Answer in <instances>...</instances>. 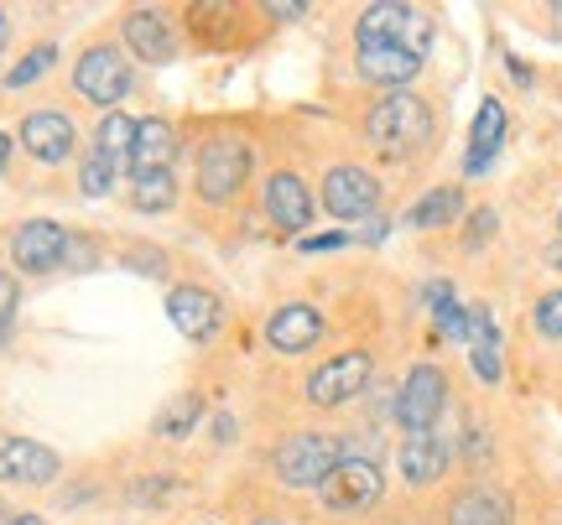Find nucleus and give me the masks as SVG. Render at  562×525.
<instances>
[{
	"mask_svg": "<svg viewBox=\"0 0 562 525\" xmlns=\"http://www.w3.org/2000/svg\"><path fill=\"white\" fill-rule=\"evenodd\" d=\"M364 141L381 151L385 162H406L412 151L432 141V104L417 100L412 89L402 94H381L364 115Z\"/></svg>",
	"mask_w": 562,
	"mask_h": 525,
	"instance_id": "obj_1",
	"label": "nucleus"
},
{
	"mask_svg": "<svg viewBox=\"0 0 562 525\" xmlns=\"http://www.w3.org/2000/svg\"><path fill=\"white\" fill-rule=\"evenodd\" d=\"M339 464L344 437H328V432H297L277 447V479L286 489H323Z\"/></svg>",
	"mask_w": 562,
	"mask_h": 525,
	"instance_id": "obj_2",
	"label": "nucleus"
},
{
	"mask_svg": "<svg viewBox=\"0 0 562 525\" xmlns=\"http://www.w3.org/2000/svg\"><path fill=\"white\" fill-rule=\"evenodd\" d=\"M355 37L360 47H406V53H427V42H432V21L402 5V0H381V5H370L355 26Z\"/></svg>",
	"mask_w": 562,
	"mask_h": 525,
	"instance_id": "obj_3",
	"label": "nucleus"
},
{
	"mask_svg": "<svg viewBox=\"0 0 562 525\" xmlns=\"http://www.w3.org/2000/svg\"><path fill=\"white\" fill-rule=\"evenodd\" d=\"M370 375H375L370 354H364V349H344V354L323 359L318 369L307 375V401H313V406H344V401H355L364 385H370Z\"/></svg>",
	"mask_w": 562,
	"mask_h": 525,
	"instance_id": "obj_4",
	"label": "nucleus"
},
{
	"mask_svg": "<svg viewBox=\"0 0 562 525\" xmlns=\"http://www.w3.org/2000/svg\"><path fill=\"white\" fill-rule=\"evenodd\" d=\"M442 406H448V380H442L438 364H417L406 385L396 390V422L406 426V437L412 432H432L442 416Z\"/></svg>",
	"mask_w": 562,
	"mask_h": 525,
	"instance_id": "obj_5",
	"label": "nucleus"
},
{
	"mask_svg": "<svg viewBox=\"0 0 562 525\" xmlns=\"http://www.w3.org/2000/svg\"><path fill=\"white\" fill-rule=\"evenodd\" d=\"M250 178V146L245 141H209L199 151V193L209 203H229Z\"/></svg>",
	"mask_w": 562,
	"mask_h": 525,
	"instance_id": "obj_6",
	"label": "nucleus"
},
{
	"mask_svg": "<svg viewBox=\"0 0 562 525\" xmlns=\"http://www.w3.org/2000/svg\"><path fill=\"white\" fill-rule=\"evenodd\" d=\"M318 494H323V505H328V510H344V515L370 510L385 494L381 464H375V458H344V464L328 473V484H323Z\"/></svg>",
	"mask_w": 562,
	"mask_h": 525,
	"instance_id": "obj_7",
	"label": "nucleus"
},
{
	"mask_svg": "<svg viewBox=\"0 0 562 525\" xmlns=\"http://www.w3.org/2000/svg\"><path fill=\"white\" fill-rule=\"evenodd\" d=\"M74 83H79L83 100L94 104H121L125 94H131V68H125V58L110 47V42H100V47H89L79 58V68H74Z\"/></svg>",
	"mask_w": 562,
	"mask_h": 525,
	"instance_id": "obj_8",
	"label": "nucleus"
},
{
	"mask_svg": "<svg viewBox=\"0 0 562 525\" xmlns=\"http://www.w3.org/2000/svg\"><path fill=\"white\" fill-rule=\"evenodd\" d=\"M323 208L334 219H370L381 208V182L370 178L364 167H334L323 178Z\"/></svg>",
	"mask_w": 562,
	"mask_h": 525,
	"instance_id": "obj_9",
	"label": "nucleus"
},
{
	"mask_svg": "<svg viewBox=\"0 0 562 525\" xmlns=\"http://www.w3.org/2000/svg\"><path fill=\"white\" fill-rule=\"evenodd\" d=\"M63 250H68V235H63V224H53V219H26L16 235H11V255H16V265L26 276H42V271L63 265Z\"/></svg>",
	"mask_w": 562,
	"mask_h": 525,
	"instance_id": "obj_10",
	"label": "nucleus"
},
{
	"mask_svg": "<svg viewBox=\"0 0 562 525\" xmlns=\"http://www.w3.org/2000/svg\"><path fill=\"white\" fill-rule=\"evenodd\" d=\"M21 146L37 157V162L58 167L74 157V146H79V130H74V121L68 115H58V110H37V115H26L21 121Z\"/></svg>",
	"mask_w": 562,
	"mask_h": 525,
	"instance_id": "obj_11",
	"label": "nucleus"
},
{
	"mask_svg": "<svg viewBox=\"0 0 562 525\" xmlns=\"http://www.w3.org/2000/svg\"><path fill=\"white\" fill-rule=\"evenodd\" d=\"M167 318L178 323L182 339H199V344H209L214 333H220L224 323V307L214 292H203V286H178L172 297H167Z\"/></svg>",
	"mask_w": 562,
	"mask_h": 525,
	"instance_id": "obj_12",
	"label": "nucleus"
},
{
	"mask_svg": "<svg viewBox=\"0 0 562 525\" xmlns=\"http://www.w3.org/2000/svg\"><path fill=\"white\" fill-rule=\"evenodd\" d=\"M58 479V453L32 443V437H11L0 443V484H53Z\"/></svg>",
	"mask_w": 562,
	"mask_h": 525,
	"instance_id": "obj_13",
	"label": "nucleus"
},
{
	"mask_svg": "<svg viewBox=\"0 0 562 525\" xmlns=\"http://www.w3.org/2000/svg\"><path fill=\"white\" fill-rule=\"evenodd\" d=\"M448 458H453V443L438 437V432H412L402 443V479L412 489H432L448 473Z\"/></svg>",
	"mask_w": 562,
	"mask_h": 525,
	"instance_id": "obj_14",
	"label": "nucleus"
},
{
	"mask_svg": "<svg viewBox=\"0 0 562 525\" xmlns=\"http://www.w3.org/2000/svg\"><path fill=\"white\" fill-rule=\"evenodd\" d=\"M266 339H271V349H281V354H302V349H313L323 339V312L307 303L277 307V312L266 318Z\"/></svg>",
	"mask_w": 562,
	"mask_h": 525,
	"instance_id": "obj_15",
	"label": "nucleus"
},
{
	"mask_svg": "<svg viewBox=\"0 0 562 525\" xmlns=\"http://www.w3.org/2000/svg\"><path fill=\"white\" fill-rule=\"evenodd\" d=\"M266 214H271V224H277L281 235H297V229L313 224V193L302 187V178L277 172V178L266 182Z\"/></svg>",
	"mask_w": 562,
	"mask_h": 525,
	"instance_id": "obj_16",
	"label": "nucleus"
},
{
	"mask_svg": "<svg viewBox=\"0 0 562 525\" xmlns=\"http://www.w3.org/2000/svg\"><path fill=\"white\" fill-rule=\"evenodd\" d=\"M417 73H422V58L406 53V47H360V79L381 83L385 94H402Z\"/></svg>",
	"mask_w": 562,
	"mask_h": 525,
	"instance_id": "obj_17",
	"label": "nucleus"
},
{
	"mask_svg": "<svg viewBox=\"0 0 562 525\" xmlns=\"http://www.w3.org/2000/svg\"><path fill=\"white\" fill-rule=\"evenodd\" d=\"M448 525H510V494L495 484H469L448 505Z\"/></svg>",
	"mask_w": 562,
	"mask_h": 525,
	"instance_id": "obj_18",
	"label": "nucleus"
},
{
	"mask_svg": "<svg viewBox=\"0 0 562 525\" xmlns=\"http://www.w3.org/2000/svg\"><path fill=\"white\" fill-rule=\"evenodd\" d=\"M505 104L501 100H484L480 115H474V130H469V162H463V172L469 178H480L484 167L495 162V151L505 146Z\"/></svg>",
	"mask_w": 562,
	"mask_h": 525,
	"instance_id": "obj_19",
	"label": "nucleus"
},
{
	"mask_svg": "<svg viewBox=\"0 0 562 525\" xmlns=\"http://www.w3.org/2000/svg\"><path fill=\"white\" fill-rule=\"evenodd\" d=\"M125 42L140 62H172L178 42H172V26L157 16V11H131L125 16Z\"/></svg>",
	"mask_w": 562,
	"mask_h": 525,
	"instance_id": "obj_20",
	"label": "nucleus"
},
{
	"mask_svg": "<svg viewBox=\"0 0 562 525\" xmlns=\"http://www.w3.org/2000/svg\"><path fill=\"white\" fill-rule=\"evenodd\" d=\"M172 151H178V130H172V121H161V115L136 121V151H131L136 178H140V172H167Z\"/></svg>",
	"mask_w": 562,
	"mask_h": 525,
	"instance_id": "obj_21",
	"label": "nucleus"
},
{
	"mask_svg": "<svg viewBox=\"0 0 562 525\" xmlns=\"http://www.w3.org/2000/svg\"><path fill=\"white\" fill-rule=\"evenodd\" d=\"M131 151H136V121L125 110H110L100 121V136H94V157L121 172V167H131Z\"/></svg>",
	"mask_w": 562,
	"mask_h": 525,
	"instance_id": "obj_22",
	"label": "nucleus"
},
{
	"mask_svg": "<svg viewBox=\"0 0 562 525\" xmlns=\"http://www.w3.org/2000/svg\"><path fill=\"white\" fill-rule=\"evenodd\" d=\"M459 214H463V187H432V193H422L412 203L406 224L412 229H442V224H453Z\"/></svg>",
	"mask_w": 562,
	"mask_h": 525,
	"instance_id": "obj_23",
	"label": "nucleus"
},
{
	"mask_svg": "<svg viewBox=\"0 0 562 525\" xmlns=\"http://www.w3.org/2000/svg\"><path fill=\"white\" fill-rule=\"evenodd\" d=\"M131 203H136L140 214H167V208L178 203V182H172V172H140V178L131 182Z\"/></svg>",
	"mask_w": 562,
	"mask_h": 525,
	"instance_id": "obj_24",
	"label": "nucleus"
},
{
	"mask_svg": "<svg viewBox=\"0 0 562 525\" xmlns=\"http://www.w3.org/2000/svg\"><path fill=\"white\" fill-rule=\"evenodd\" d=\"M199 416H203V401H199V396H178V401H172L157 416V437H188V432L199 426Z\"/></svg>",
	"mask_w": 562,
	"mask_h": 525,
	"instance_id": "obj_25",
	"label": "nucleus"
},
{
	"mask_svg": "<svg viewBox=\"0 0 562 525\" xmlns=\"http://www.w3.org/2000/svg\"><path fill=\"white\" fill-rule=\"evenodd\" d=\"M53 58H58V47H47V42H42V47H32V53H26V58H21L16 68L5 73V89H21V83L42 79V73L53 68Z\"/></svg>",
	"mask_w": 562,
	"mask_h": 525,
	"instance_id": "obj_26",
	"label": "nucleus"
},
{
	"mask_svg": "<svg viewBox=\"0 0 562 525\" xmlns=\"http://www.w3.org/2000/svg\"><path fill=\"white\" fill-rule=\"evenodd\" d=\"M115 178H121V172H115L110 162H100L94 151L83 157V167H79V187L89 193V198H104V193H115Z\"/></svg>",
	"mask_w": 562,
	"mask_h": 525,
	"instance_id": "obj_27",
	"label": "nucleus"
},
{
	"mask_svg": "<svg viewBox=\"0 0 562 525\" xmlns=\"http://www.w3.org/2000/svg\"><path fill=\"white\" fill-rule=\"evenodd\" d=\"M432 318H438V333H442V339H463V344H469V312H463L453 297L432 303Z\"/></svg>",
	"mask_w": 562,
	"mask_h": 525,
	"instance_id": "obj_28",
	"label": "nucleus"
},
{
	"mask_svg": "<svg viewBox=\"0 0 562 525\" xmlns=\"http://www.w3.org/2000/svg\"><path fill=\"white\" fill-rule=\"evenodd\" d=\"M531 318H537V333H542V339H562V286L558 292H547Z\"/></svg>",
	"mask_w": 562,
	"mask_h": 525,
	"instance_id": "obj_29",
	"label": "nucleus"
},
{
	"mask_svg": "<svg viewBox=\"0 0 562 525\" xmlns=\"http://www.w3.org/2000/svg\"><path fill=\"white\" fill-rule=\"evenodd\" d=\"M469 359H474V375H480L484 385L501 380V344H474L469 349Z\"/></svg>",
	"mask_w": 562,
	"mask_h": 525,
	"instance_id": "obj_30",
	"label": "nucleus"
},
{
	"mask_svg": "<svg viewBox=\"0 0 562 525\" xmlns=\"http://www.w3.org/2000/svg\"><path fill=\"white\" fill-rule=\"evenodd\" d=\"M495 229H501V219H495V208H474V214H469V250H480V244H490V235H495Z\"/></svg>",
	"mask_w": 562,
	"mask_h": 525,
	"instance_id": "obj_31",
	"label": "nucleus"
},
{
	"mask_svg": "<svg viewBox=\"0 0 562 525\" xmlns=\"http://www.w3.org/2000/svg\"><path fill=\"white\" fill-rule=\"evenodd\" d=\"M16 303H21V286H16V276H5L0 271V328L16 318Z\"/></svg>",
	"mask_w": 562,
	"mask_h": 525,
	"instance_id": "obj_32",
	"label": "nucleus"
},
{
	"mask_svg": "<svg viewBox=\"0 0 562 525\" xmlns=\"http://www.w3.org/2000/svg\"><path fill=\"white\" fill-rule=\"evenodd\" d=\"M266 16L271 21H302L307 16V5H297V0H271V5H266Z\"/></svg>",
	"mask_w": 562,
	"mask_h": 525,
	"instance_id": "obj_33",
	"label": "nucleus"
},
{
	"mask_svg": "<svg viewBox=\"0 0 562 525\" xmlns=\"http://www.w3.org/2000/svg\"><path fill=\"white\" fill-rule=\"evenodd\" d=\"M339 244H349V235L334 229V235H323V240H302V250H307V255H318V250H339Z\"/></svg>",
	"mask_w": 562,
	"mask_h": 525,
	"instance_id": "obj_34",
	"label": "nucleus"
},
{
	"mask_svg": "<svg viewBox=\"0 0 562 525\" xmlns=\"http://www.w3.org/2000/svg\"><path fill=\"white\" fill-rule=\"evenodd\" d=\"M125 261L136 265V271H151V276H157L161 265H167V261H161V255H151V250H131V255H125Z\"/></svg>",
	"mask_w": 562,
	"mask_h": 525,
	"instance_id": "obj_35",
	"label": "nucleus"
},
{
	"mask_svg": "<svg viewBox=\"0 0 562 525\" xmlns=\"http://www.w3.org/2000/svg\"><path fill=\"white\" fill-rule=\"evenodd\" d=\"M63 261H68V265H94V250H89V244H79V240H68Z\"/></svg>",
	"mask_w": 562,
	"mask_h": 525,
	"instance_id": "obj_36",
	"label": "nucleus"
},
{
	"mask_svg": "<svg viewBox=\"0 0 562 525\" xmlns=\"http://www.w3.org/2000/svg\"><path fill=\"white\" fill-rule=\"evenodd\" d=\"M469 458H474V464H480V458H490V437H484L480 426L469 432Z\"/></svg>",
	"mask_w": 562,
	"mask_h": 525,
	"instance_id": "obj_37",
	"label": "nucleus"
},
{
	"mask_svg": "<svg viewBox=\"0 0 562 525\" xmlns=\"http://www.w3.org/2000/svg\"><path fill=\"white\" fill-rule=\"evenodd\" d=\"M5 42H11V21H5V11H0V53H5Z\"/></svg>",
	"mask_w": 562,
	"mask_h": 525,
	"instance_id": "obj_38",
	"label": "nucleus"
},
{
	"mask_svg": "<svg viewBox=\"0 0 562 525\" xmlns=\"http://www.w3.org/2000/svg\"><path fill=\"white\" fill-rule=\"evenodd\" d=\"M5 157H11V136H0V172H5Z\"/></svg>",
	"mask_w": 562,
	"mask_h": 525,
	"instance_id": "obj_39",
	"label": "nucleus"
},
{
	"mask_svg": "<svg viewBox=\"0 0 562 525\" xmlns=\"http://www.w3.org/2000/svg\"><path fill=\"white\" fill-rule=\"evenodd\" d=\"M11 525H42V515H11Z\"/></svg>",
	"mask_w": 562,
	"mask_h": 525,
	"instance_id": "obj_40",
	"label": "nucleus"
},
{
	"mask_svg": "<svg viewBox=\"0 0 562 525\" xmlns=\"http://www.w3.org/2000/svg\"><path fill=\"white\" fill-rule=\"evenodd\" d=\"M0 525H11V515H5V510H0Z\"/></svg>",
	"mask_w": 562,
	"mask_h": 525,
	"instance_id": "obj_41",
	"label": "nucleus"
},
{
	"mask_svg": "<svg viewBox=\"0 0 562 525\" xmlns=\"http://www.w3.org/2000/svg\"><path fill=\"white\" fill-rule=\"evenodd\" d=\"M256 525H286V521H256Z\"/></svg>",
	"mask_w": 562,
	"mask_h": 525,
	"instance_id": "obj_42",
	"label": "nucleus"
},
{
	"mask_svg": "<svg viewBox=\"0 0 562 525\" xmlns=\"http://www.w3.org/2000/svg\"><path fill=\"white\" fill-rule=\"evenodd\" d=\"M558 224H562V214H558Z\"/></svg>",
	"mask_w": 562,
	"mask_h": 525,
	"instance_id": "obj_43",
	"label": "nucleus"
}]
</instances>
